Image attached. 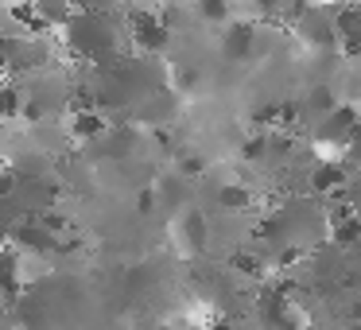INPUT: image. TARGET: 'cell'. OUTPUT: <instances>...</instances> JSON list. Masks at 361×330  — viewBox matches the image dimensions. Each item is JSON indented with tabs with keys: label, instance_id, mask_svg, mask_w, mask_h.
Listing matches in <instances>:
<instances>
[{
	"label": "cell",
	"instance_id": "cell-6",
	"mask_svg": "<svg viewBox=\"0 0 361 330\" xmlns=\"http://www.w3.org/2000/svg\"><path fill=\"white\" fill-rule=\"evenodd\" d=\"M133 35H136V43H140L144 51H159L167 43V24L156 20V16H136L133 20Z\"/></svg>",
	"mask_w": 361,
	"mask_h": 330
},
{
	"label": "cell",
	"instance_id": "cell-17",
	"mask_svg": "<svg viewBox=\"0 0 361 330\" xmlns=\"http://www.w3.org/2000/svg\"><path fill=\"white\" fill-rule=\"evenodd\" d=\"M295 4H314V0H295Z\"/></svg>",
	"mask_w": 361,
	"mask_h": 330
},
{
	"label": "cell",
	"instance_id": "cell-12",
	"mask_svg": "<svg viewBox=\"0 0 361 330\" xmlns=\"http://www.w3.org/2000/svg\"><path fill=\"white\" fill-rule=\"evenodd\" d=\"M198 16L206 24H226L229 20V0H198Z\"/></svg>",
	"mask_w": 361,
	"mask_h": 330
},
{
	"label": "cell",
	"instance_id": "cell-1",
	"mask_svg": "<svg viewBox=\"0 0 361 330\" xmlns=\"http://www.w3.org/2000/svg\"><path fill=\"white\" fill-rule=\"evenodd\" d=\"M295 32L311 51H338V12H326L322 4H303Z\"/></svg>",
	"mask_w": 361,
	"mask_h": 330
},
{
	"label": "cell",
	"instance_id": "cell-13",
	"mask_svg": "<svg viewBox=\"0 0 361 330\" xmlns=\"http://www.w3.org/2000/svg\"><path fill=\"white\" fill-rule=\"evenodd\" d=\"M218 206L221 210H245V206H249V190L245 187H221L218 190Z\"/></svg>",
	"mask_w": 361,
	"mask_h": 330
},
{
	"label": "cell",
	"instance_id": "cell-9",
	"mask_svg": "<svg viewBox=\"0 0 361 330\" xmlns=\"http://www.w3.org/2000/svg\"><path fill=\"white\" fill-rule=\"evenodd\" d=\"M24 117V94L16 86H0V121Z\"/></svg>",
	"mask_w": 361,
	"mask_h": 330
},
{
	"label": "cell",
	"instance_id": "cell-16",
	"mask_svg": "<svg viewBox=\"0 0 361 330\" xmlns=\"http://www.w3.org/2000/svg\"><path fill=\"white\" fill-rule=\"evenodd\" d=\"M338 4H342V8H353V4H361V0H338Z\"/></svg>",
	"mask_w": 361,
	"mask_h": 330
},
{
	"label": "cell",
	"instance_id": "cell-11",
	"mask_svg": "<svg viewBox=\"0 0 361 330\" xmlns=\"http://www.w3.org/2000/svg\"><path fill=\"white\" fill-rule=\"evenodd\" d=\"M35 8H39V16L55 28V24H63V20L71 16V0H39Z\"/></svg>",
	"mask_w": 361,
	"mask_h": 330
},
{
	"label": "cell",
	"instance_id": "cell-10",
	"mask_svg": "<svg viewBox=\"0 0 361 330\" xmlns=\"http://www.w3.org/2000/svg\"><path fill=\"white\" fill-rule=\"evenodd\" d=\"M342 167L345 171H361V121H357V128L350 133V140H345V148H342Z\"/></svg>",
	"mask_w": 361,
	"mask_h": 330
},
{
	"label": "cell",
	"instance_id": "cell-4",
	"mask_svg": "<svg viewBox=\"0 0 361 330\" xmlns=\"http://www.w3.org/2000/svg\"><path fill=\"white\" fill-rule=\"evenodd\" d=\"M338 47L361 55V4L353 8H338Z\"/></svg>",
	"mask_w": 361,
	"mask_h": 330
},
{
	"label": "cell",
	"instance_id": "cell-3",
	"mask_svg": "<svg viewBox=\"0 0 361 330\" xmlns=\"http://www.w3.org/2000/svg\"><path fill=\"white\" fill-rule=\"evenodd\" d=\"M12 241H16V249H32V252H55L59 249V237L43 221H20L12 229Z\"/></svg>",
	"mask_w": 361,
	"mask_h": 330
},
{
	"label": "cell",
	"instance_id": "cell-2",
	"mask_svg": "<svg viewBox=\"0 0 361 330\" xmlns=\"http://www.w3.org/2000/svg\"><path fill=\"white\" fill-rule=\"evenodd\" d=\"M357 109L353 105H334L330 113L314 117V128H311V140L314 144H334V148H345L350 133L357 128Z\"/></svg>",
	"mask_w": 361,
	"mask_h": 330
},
{
	"label": "cell",
	"instance_id": "cell-7",
	"mask_svg": "<svg viewBox=\"0 0 361 330\" xmlns=\"http://www.w3.org/2000/svg\"><path fill=\"white\" fill-rule=\"evenodd\" d=\"M105 133V117L97 109H82L74 113V136H82V140H94V136Z\"/></svg>",
	"mask_w": 361,
	"mask_h": 330
},
{
	"label": "cell",
	"instance_id": "cell-5",
	"mask_svg": "<svg viewBox=\"0 0 361 330\" xmlns=\"http://www.w3.org/2000/svg\"><path fill=\"white\" fill-rule=\"evenodd\" d=\"M221 47H226L229 59H249L252 51H257V28L252 24H233L226 32V39H221Z\"/></svg>",
	"mask_w": 361,
	"mask_h": 330
},
{
	"label": "cell",
	"instance_id": "cell-14",
	"mask_svg": "<svg viewBox=\"0 0 361 330\" xmlns=\"http://www.w3.org/2000/svg\"><path fill=\"white\" fill-rule=\"evenodd\" d=\"M16 187H20V175L16 171H0V198H8Z\"/></svg>",
	"mask_w": 361,
	"mask_h": 330
},
{
	"label": "cell",
	"instance_id": "cell-8",
	"mask_svg": "<svg viewBox=\"0 0 361 330\" xmlns=\"http://www.w3.org/2000/svg\"><path fill=\"white\" fill-rule=\"evenodd\" d=\"M16 280H20V257L16 249H0V291H16Z\"/></svg>",
	"mask_w": 361,
	"mask_h": 330
},
{
	"label": "cell",
	"instance_id": "cell-15",
	"mask_svg": "<svg viewBox=\"0 0 361 330\" xmlns=\"http://www.w3.org/2000/svg\"><path fill=\"white\" fill-rule=\"evenodd\" d=\"M12 66V39H0V71Z\"/></svg>",
	"mask_w": 361,
	"mask_h": 330
}]
</instances>
